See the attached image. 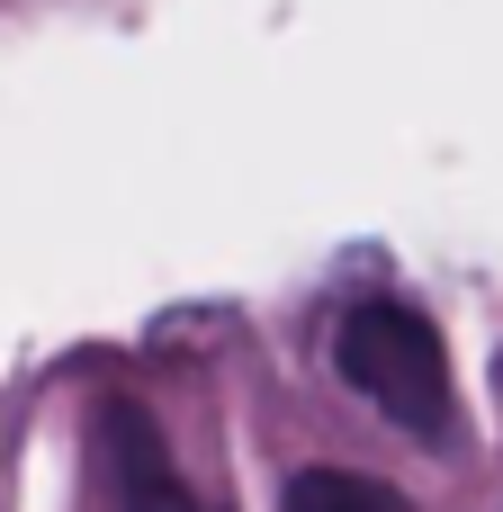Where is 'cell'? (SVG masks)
<instances>
[{"mask_svg": "<svg viewBox=\"0 0 503 512\" xmlns=\"http://www.w3.org/2000/svg\"><path fill=\"white\" fill-rule=\"evenodd\" d=\"M99 477H108V512H198V495L180 486V468L153 432V414L126 396L99 405Z\"/></svg>", "mask_w": 503, "mask_h": 512, "instance_id": "7a4b0ae2", "label": "cell"}, {"mask_svg": "<svg viewBox=\"0 0 503 512\" xmlns=\"http://www.w3.org/2000/svg\"><path fill=\"white\" fill-rule=\"evenodd\" d=\"M279 512H414V504L396 486L360 477V468H297L288 495H279Z\"/></svg>", "mask_w": 503, "mask_h": 512, "instance_id": "3957f363", "label": "cell"}, {"mask_svg": "<svg viewBox=\"0 0 503 512\" xmlns=\"http://www.w3.org/2000/svg\"><path fill=\"white\" fill-rule=\"evenodd\" d=\"M333 369L414 441H450V351L432 333V315L396 306V297H369L342 315L333 333Z\"/></svg>", "mask_w": 503, "mask_h": 512, "instance_id": "6da1fadb", "label": "cell"}]
</instances>
